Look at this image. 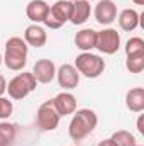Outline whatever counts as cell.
Returning <instances> with one entry per match:
<instances>
[{
	"label": "cell",
	"instance_id": "6da1fadb",
	"mask_svg": "<svg viewBox=\"0 0 144 146\" xmlns=\"http://www.w3.org/2000/svg\"><path fill=\"white\" fill-rule=\"evenodd\" d=\"M98 117L92 109H78L73 112V117L68 126V134L73 141H81L95 131Z\"/></svg>",
	"mask_w": 144,
	"mask_h": 146
},
{
	"label": "cell",
	"instance_id": "7a4b0ae2",
	"mask_svg": "<svg viewBox=\"0 0 144 146\" xmlns=\"http://www.w3.org/2000/svg\"><path fill=\"white\" fill-rule=\"evenodd\" d=\"M27 54H29V46L22 37H9L5 42V53L2 54L3 65L12 72H22L27 65Z\"/></svg>",
	"mask_w": 144,
	"mask_h": 146
},
{
	"label": "cell",
	"instance_id": "3957f363",
	"mask_svg": "<svg viewBox=\"0 0 144 146\" xmlns=\"http://www.w3.org/2000/svg\"><path fill=\"white\" fill-rule=\"evenodd\" d=\"M36 88H37V82L31 72L17 73L7 83V92H9V97L12 100H22L29 94H32Z\"/></svg>",
	"mask_w": 144,
	"mask_h": 146
},
{
	"label": "cell",
	"instance_id": "277c9868",
	"mask_svg": "<svg viewBox=\"0 0 144 146\" xmlns=\"http://www.w3.org/2000/svg\"><path fill=\"white\" fill-rule=\"evenodd\" d=\"M80 75L87 78H98L102 73L105 72V60L98 54H93L92 51L88 53H80L75 60L73 65Z\"/></svg>",
	"mask_w": 144,
	"mask_h": 146
},
{
	"label": "cell",
	"instance_id": "5b68a950",
	"mask_svg": "<svg viewBox=\"0 0 144 146\" xmlns=\"http://www.w3.org/2000/svg\"><path fill=\"white\" fill-rule=\"evenodd\" d=\"M71 7H73V2H70V0H58V2H54L49 7V12H48V15H46L42 24L46 27H49V29L63 27L66 22H70Z\"/></svg>",
	"mask_w": 144,
	"mask_h": 146
},
{
	"label": "cell",
	"instance_id": "8992f818",
	"mask_svg": "<svg viewBox=\"0 0 144 146\" xmlns=\"http://www.w3.org/2000/svg\"><path fill=\"white\" fill-rule=\"evenodd\" d=\"M59 121H61V115L54 109L53 100H46V102H42L39 106L36 114V122L41 131H46V133L54 131L59 126Z\"/></svg>",
	"mask_w": 144,
	"mask_h": 146
},
{
	"label": "cell",
	"instance_id": "52a82bcc",
	"mask_svg": "<svg viewBox=\"0 0 144 146\" xmlns=\"http://www.w3.org/2000/svg\"><path fill=\"white\" fill-rule=\"evenodd\" d=\"M120 48V34L114 27H104L102 31H97V44L95 49H98L104 54H115Z\"/></svg>",
	"mask_w": 144,
	"mask_h": 146
},
{
	"label": "cell",
	"instance_id": "ba28073f",
	"mask_svg": "<svg viewBox=\"0 0 144 146\" xmlns=\"http://www.w3.org/2000/svg\"><path fill=\"white\" fill-rule=\"evenodd\" d=\"M93 15H95V21L100 26L108 27L110 24H114L117 21V5H115V2H112V0H100L95 5Z\"/></svg>",
	"mask_w": 144,
	"mask_h": 146
},
{
	"label": "cell",
	"instance_id": "9c48e42d",
	"mask_svg": "<svg viewBox=\"0 0 144 146\" xmlns=\"http://www.w3.org/2000/svg\"><path fill=\"white\" fill-rule=\"evenodd\" d=\"M56 80H58V85L63 88V90H73V88H76L78 87V83H80V73L78 70L70 65V63H65V65H61L58 70H56V76H54Z\"/></svg>",
	"mask_w": 144,
	"mask_h": 146
},
{
	"label": "cell",
	"instance_id": "30bf717a",
	"mask_svg": "<svg viewBox=\"0 0 144 146\" xmlns=\"http://www.w3.org/2000/svg\"><path fill=\"white\" fill-rule=\"evenodd\" d=\"M32 75H34V78H36L37 83H51L53 80H54V76H56V65L51 61V60H48V58H42V60H37L36 65H34V68H32Z\"/></svg>",
	"mask_w": 144,
	"mask_h": 146
},
{
	"label": "cell",
	"instance_id": "8fae6325",
	"mask_svg": "<svg viewBox=\"0 0 144 146\" xmlns=\"http://www.w3.org/2000/svg\"><path fill=\"white\" fill-rule=\"evenodd\" d=\"M53 106H54V109L58 110V114L61 117L71 115L76 110V97L71 92H61L53 99Z\"/></svg>",
	"mask_w": 144,
	"mask_h": 146
},
{
	"label": "cell",
	"instance_id": "7c38bea8",
	"mask_svg": "<svg viewBox=\"0 0 144 146\" xmlns=\"http://www.w3.org/2000/svg\"><path fill=\"white\" fill-rule=\"evenodd\" d=\"M24 41L27 46H32V48H42L46 42H48V33L42 26L39 24H31L26 27L24 31Z\"/></svg>",
	"mask_w": 144,
	"mask_h": 146
},
{
	"label": "cell",
	"instance_id": "4fadbf2b",
	"mask_svg": "<svg viewBox=\"0 0 144 146\" xmlns=\"http://www.w3.org/2000/svg\"><path fill=\"white\" fill-rule=\"evenodd\" d=\"M95 44H97V31L92 27H85L75 34V46L81 53H88L95 49Z\"/></svg>",
	"mask_w": 144,
	"mask_h": 146
},
{
	"label": "cell",
	"instance_id": "5bb4252c",
	"mask_svg": "<svg viewBox=\"0 0 144 146\" xmlns=\"http://www.w3.org/2000/svg\"><path fill=\"white\" fill-rule=\"evenodd\" d=\"M49 12V5L44 0H31L26 7V15L32 24H42Z\"/></svg>",
	"mask_w": 144,
	"mask_h": 146
},
{
	"label": "cell",
	"instance_id": "9a60e30c",
	"mask_svg": "<svg viewBox=\"0 0 144 146\" xmlns=\"http://www.w3.org/2000/svg\"><path fill=\"white\" fill-rule=\"evenodd\" d=\"M139 21H141V14L134 9H124L119 15H117V22H119V27L126 33H132L134 29H137L139 26Z\"/></svg>",
	"mask_w": 144,
	"mask_h": 146
},
{
	"label": "cell",
	"instance_id": "2e32d148",
	"mask_svg": "<svg viewBox=\"0 0 144 146\" xmlns=\"http://www.w3.org/2000/svg\"><path fill=\"white\" fill-rule=\"evenodd\" d=\"M90 14H92V7H90V2L88 0L73 2L70 22L75 24V26H81V24H85L90 19Z\"/></svg>",
	"mask_w": 144,
	"mask_h": 146
},
{
	"label": "cell",
	"instance_id": "e0dca14e",
	"mask_svg": "<svg viewBox=\"0 0 144 146\" xmlns=\"http://www.w3.org/2000/svg\"><path fill=\"white\" fill-rule=\"evenodd\" d=\"M126 107L131 112H143L144 110V88L143 87H134L127 90L126 94Z\"/></svg>",
	"mask_w": 144,
	"mask_h": 146
},
{
	"label": "cell",
	"instance_id": "ac0fdd59",
	"mask_svg": "<svg viewBox=\"0 0 144 146\" xmlns=\"http://www.w3.org/2000/svg\"><path fill=\"white\" fill-rule=\"evenodd\" d=\"M17 136V127L15 124L9 121L0 122V146H12Z\"/></svg>",
	"mask_w": 144,
	"mask_h": 146
},
{
	"label": "cell",
	"instance_id": "d6986e66",
	"mask_svg": "<svg viewBox=\"0 0 144 146\" xmlns=\"http://www.w3.org/2000/svg\"><path fill=\"white\" fill-rule=\"evenodd\" d=\"M110 138H112V141H114L117 146H136L137 145L134 134H132L131 131H126V129H119V131H115Z\"/></svg>",
	"mask_w": 144,
	"mask_h": 146
},
{
	"label": "cell",
	"instance_id": "ffe728a7",
	"mask_svg": "<svg viewBox=\"0 0 144 146\" xmlns=\"http://www.w3.org/2000/svg\"><path fill=\"white\" fill-rule=\"evenodd\" d=\"M126 68L131 73H141L144 70V53L126 56Z\"/></svg>",
	"mask_w": 144,
	"mask_h": 146
},
{
	"label": "cell",
	"instance_id": "44dd1931",
	"mask_svg": "<svg viewBox=\"0 0 144 146\" xmlns=\"http://www.w3.org/2000/svg\"><path fill=\"white\" fill-rule=\"evenodd\" d=\"M124 51H126V56L129 54H137V53H144V39L143 37H131L126 46H124Z\"/></svg>",
	"mask_w": 144,
	"mask_h": 146
},
{
	"label": "cell",
	"instance_id": "7402d4cb",
	"mask_svg": "<svg viewBox=\"0 0 144 146\" xmlns=\"http://www.w3.org/2000/svg\"><path fill=\"white\" fill-rule=\"evenodd\" d=\"M12 112H14V104H12V100H9L7 97H0V119H2V121L9 119V117L12 115Z\"/></svg>",
	"mask_w": 144,
	"mask_h": 146
},
{
	"label": "cell",
	"instance_id": "603a6c76",
	"mask_svg": "<svg viewBox=\"0 0 144 146\" xmlns=\"http://www.w3.org/2000/svg\"><path fill=\"white\" fill-rule=\"evenodd\" d=\"M5 92H7V80L3 75H0V97H3Z\"/></svg>",
	"mask_w": 144,
	"mask_h": 146
},
{
	"label": "cell",
	"instance_id": "cb8c5ba5",
	"mask_svg": "<svg viewBox=\"0 0 144 146\" xmlns=\"http://www.w3.org/2000/svg\"><path fill=\"white\" fill-rule=\"evenodd\" d=\"M143 121H144V115L141 114V115L137 117V131H139L141 134H144V124H143Z\"/></svg>",
	"mask_w": 144,
	"mask_h": 146
},
{
	"label": "cell",
	"instance_id": "d4e9b609",
	"mask_svg": "<svg viewBox=\"0 0 144 146\" xmlns=\"http://www.w3.org/2000/svg\"><path fill=\"white\" fill-rule=\"evenodd\" d=\"M97 146H117V145L112 141V138H105V139H102V141H100Z\"/></svg>",
	"mask_w": 144,
	"mask_h": 146
},
{
	"label": "cell",
	"instance_id": "484cf974",
	"mask_svg": "<svg viewBox=\"0 0 144 146\" xmlns=\"http://www.w3.org/2000/svg\"><path fill=\"white\" fill-rule=\"evenodd\" d=\"M136 5H144V0H132Z\"/></svg>",
	"mask_w": 144,
	"mask_h": 146
},
{
	"label": "cell",
	"instance_id": "4316f807",
	"mask_svg": "<svg viewBox=\"0 0 144 146\" xmlns=\"http://www.w3.org/2000/svg\"><path fill=\"white\" fill-rule=\"evenodd\" d=\"M3 63V56H2V53H0V65Z\"/></svg>",
	"mask_w": 144,
	"mask_h": 146
},
{
	"label": "cell",
	"instance_id": "83f0119b",
	"mask_svg": "<svg viewBox=\"0 0 144 146\" xmlns=\"http://www.w3.org/2000/svg\"><path fill=\"white\" fill-rule=\"evenodd\" d=\"M70 2H81V0H70Z\"/></svg>",
	"mask_w": 144,
	"mask_h": 146
},
{
	"label": "cell",
	"instance_id": "f1b7e54d",
	"mask_svg": "<svg viewBox=\"0 0 144 146\" xmlns=\"http://www.w3.org/2000/svg\"><path fill=\"white\" fill-rule=\"evenodd\" d=\"M136 146H143V145H136Z\"/></svg>",
	"mask_w": 144,
	"mask_h": 146
}]
</instances>
